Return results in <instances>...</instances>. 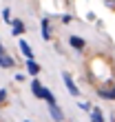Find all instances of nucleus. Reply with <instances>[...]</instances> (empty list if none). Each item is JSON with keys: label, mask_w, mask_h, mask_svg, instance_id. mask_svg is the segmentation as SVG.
<instances>
[{"label": "nucleus", "mask_w": 115, "mask_h": 122, "mask_svg": "<svg viewBox=\"0 0 115 122\" xmlns=\"http://www.w3.org/2000/svg\"><path fill=\"white\" fill-rule=\"evenodd\" d=\"M62 78H64V84H67V89L71 91V96H77V93H80V89L75 87V82H73V78H71L69 73H62Z\"/></svg>", "instance_id": "1"}, {"label": "nucleus", "mask_w": 115, "mask_h": 122, "mask_svg": "<svg viewBox=\"0 0 115 122\" xmlns=\"http://www.w3.org/2000/svg\"><path fill=\"white\" fill-rule=\"evenodd\" d=\"M49 111H51V118L55 120V122H62L64 120V113H62V109L58 104H49Z\"/></svg>", "instance_id": "2"}, {"label": "nucleus", "mask_w": 115, "mask_h": 122, "mask_svg": "<svg viewBox=\"0 0 115 122\" xmlns=\"http://www.w3.org/2000/svg\"><path fill=\"white\" fill-rule=\"evenodd\" d=\"M0 67L2 69H11L13 67V58H9L5 51H0Z\"/></svg>", "instance_id": "3"}, {"label": "nucleus", "mask_w": 115, "mask_h": 122, "mask_svg": "<svg viewBox=\"0 0 115 122\" xmlns=\"http://www.w3.org/2000/svg\"><path fill=\"white\" fill-rule=\"evenodd\" d=\"M18 47H20V51L27 56V60H33V51H31V47H29L24 40H20V45H18Z\"/></svg>", "instance_id": "4"}, {"label": "nucleus", "mask_w": 115, "mask_h": 122, "mask_svg": "<svg viewBox=\"0 0 115 122\" xmlns=\"http://www.w3.org/2000/svg\"><path fill=\"white\" fill-rule=\"evenodd\" d=\"M11 27H13V33H16V36L24 33V22H22V20H11Z\"/></svg>", "instance_id": "5"}, {"label": "nucleus", "mask_w": 115, "mask_h": 122, "mask_svg": "<svg viewBox=\"0 0 115 122\" xmlns=\"http://www.w3.org/2000/svg\"><path fill=\"white\" fill-rule=\"evenodd\" d=\"M71 47H73V49H77V51H82V49H84V40L82 38H77V36H71Z\"/></svg>", "instance_id": "6"}, {"label": "nucleus", "mask_w": 115, "mask_h": 122, "mask_svg": "<svg viewBox=\"0 0 115 122\" xmlns=\"http://www.w3.org/2000/svg\"><path fill=\"white\" fill-rule=\"evenodd\" d=\"M42 38H44V40L51 38V27H49V20H47V18L42 20Z\"/></svg>", "instance_id": "7"}, {"label": "nucleus", "mask_w": 115, "mask_h": 122, "mask_svg": "<svg viewBox=\"0 0 115 122\" xmlns=\"http://www.w3.org/2000/svg\"><path fill=\"white\" fill-rule=\"evenodd\" d=\"M27 69H29V73H31V76H38V73H40V64L33 62V60L27 62Z\"/></svg>", "instance_id": "8"}, {"label": "nucleus", "mask_w": 115, "mask_h": 122, "mask_svg": "<svg viewBox=\"0 0 115 122\" xmlns=\"http://www.w3.org/2000/svg\"><path fill=\"white\" fill-rule=\"evenodd\" d=\"M42 98H44L49 104H55V96H53V93L49 91V89H44V91H42Z\"/></svg>", "instance_id": "9"}, {"label": "nucleus", "mask_w": 115, "mask_h": 122, "mask_svg": "<svg viewBox=\"0 0 115 122\" xmlns=\"http://www.w3.org/2000/svg\"><path fill=\"white\" fill-rule=\"evenodd\" d=\"M31 89H33V93H35L38 98H42V91H44V89L40 87V82H38V80H33V82H31Z\"/></svg>", "instance_id": "10"}, {"label": "nucleus", "mask_w": 115, "mask_h": 122, "mask_svg": "<svg viewBox=\"0 0 115 122\" xmlns=\"http://www.w3.org/2000/svg\"><path fill=\"white\" fill-rule=\"evenodd\" d=\"M91 120H93V122H104V116H102V111L93 109V113H91Z\"/></svg>", "instance_id": "11"}, {"label": "nucleus", "mask_w": 115, "mask_h": 122, "mask_svg": "<svg viewBox=\"0 0 115 122\" xmlns=\"http://www.w3.org/2000/svg\"><path fill=\"white\" fill-rule=\"evenodd\" d=\"M2 18L7 20V22H11V13H9V9H5V11H2Z\"/></svg>", "instance_id": "12"}, {"label": "nucleus", "mask_w": 115, "mask_h": 122, "mask_svg": "<svg viewBox=\"0 0 115 122\" xmlns=\"http://www.w3.org/2000/svg\"><path fill=\"white\" fill-rule=\"evenodd\" d=\"M80 109H84V111H91V104H89V102H80Z\"/></svg>", "instance_id": "13"}, {"label": "nucleus", "mask_w": 115, "mask_h": 122, "mask_svg": "<svg viewBox=\"0 0 115 122\" xmlns=\"http://www.w3.org/2000/svg\"><path fill=\"white\" fill-rule=\"evenodd\" d=\"M5 98H7V91L2 89V91H0V104H2V102H5Z\"/></svg>", "instance_id": "14"}, {"label": "nucleus", "mask_w": 115, "mask_h": 122, "mask_svg": "<svg viewBox=\"0 0 115 122\" xmlns=\"http://www.w3.org/2000/svg\"><path fill=\"white\" fill-rule=\"evenodd\" d=\"M109 2H111V5H115V0H109Z\"/></svg>", "instance_id": "15"}, {"label": "nucleus", "mask_w": 115, "mask_h": 122, "mask_svg": "<svg viewBox=\"0 0 115 122\" xmlns=\"http://www.w3.org/2000/svg\"><path fill=\"white\" fill-rule=\"evenodd\" d=\"M0 51H2V42H0Z\"/></svg>", "instance_id": "16"}, {"label": "nucleus", "mask_w": 115, "mask_h": 122, "mask_svg": "<svg viewBox=\"0 0 115 122\" xmlns=\"http://www.w3.org/2000/svg\"><path fill=\"white\" fill-rule=\"evenodd\" d=\"M113 84H115V82H113Z\"/></svg>", "instance_id": "17"}]
</instances>
